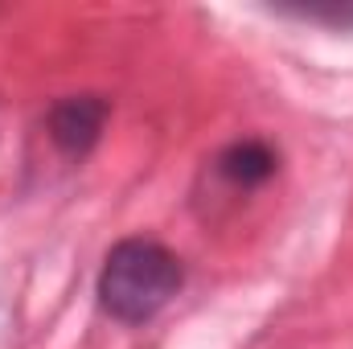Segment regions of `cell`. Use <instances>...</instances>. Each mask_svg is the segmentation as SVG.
Returning a JSON list of instances; mask_svg holds the SVG:
<instances>
[{"label": "cell", "instance_id": "4", "mask_svg": "<svg viewBox=\"0 0 353 349\" xmlns=\"http://www.w3.org/2000/svg\"><path fill=\"white\" fill-rule=\"evenodd\" d=\"M283 17H296V21H316V25H333V29H353V4H308V8H279Z\"/></svg>", "mask_w": 353, "mask_h": 349}, {"label": "cell", "instance_id": "2", "mask_svg": "<svg viewBox=\"0 0 353 349\" xmlns=\"http://www.w3.org/2000/svg\"><path fill=\"white\" fill-rule=\"evenodd\" d=\"M111 103L103 94H66L50 107L46 115V136L50 144L66 157V161H83L94 152V144L103 140Z\"/></svg>", "mask_w": 353, "mask_h": 349}, {"label": "cell", "instance_id": "1", "mask_svg": "<svg viewBox=\"0 0 353 349\" xmlns=\"http://www.w3.org/2000/svg\"><path fill=\"white\" fill-rule=\"evenodd\" d=\"M185 283V267L157 239H123L107 251L94 279L99 308L119 325H148L173 304Z\"/></svg>", "mask_w": 353, "mask_h": 349}, {"label": "cell", "instance_id": "3", "mask_svg": "<svg viewBox=\"0 0 353 349\" xmlns=\"http://www.w3.org/2000/svg\"><path fill=\"white\" fill-rule=\"evenodd\" d=\"M279 173V152L259 140V136H247V140H234V144H226L214 161H210V181H214V189L222 193V197H230V201H243L247 193H255V189H263L271 177Z\"/></svg>", "mask_w": 353, "mask_h": 349}]
</instances>
